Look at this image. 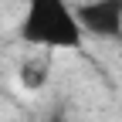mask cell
I'll list each match as a JSON object with an SVG mask.
<instances>
[{
    "instance_id": "6da1fadb",
    "label": "cell",
    "mask_w": 122,
    "mask_h": 122,
    "mask_svg": "<svg viewBox=\"0 0 122 122\" xmlns=\"http://www.w3.org/2000/svg\"><path fill=\"white\" fill-rule=\"evenodd\" d=\"M20 37L44 51H78L85 44V30L78 24V10L68 0H27Z\"/></svg>"
},
{
    "instance_id": "7a4b0ae2",
    "label": "cell",
    "mask_w": 122,
    "mask_h": 122,
    "mask_svg": "<svg viewBox=\"0 0 122 122\" xmlns=\"http://www.w3.org/2000/svg\"><path fill=\"white\" fill-rule=\"evenodd\" d=\"M78 24L85 34L115 37L122 34V0H95L78 10Z\"/></svg>"
},
{
    "instance_id": "3957f363",
    "label": "cell",
    "mask_w": 122,
    "mask_h": 122,
    "mask_svg": "<svg viewBox=\"0 0 122 122\" xmlns=\"http://www.w3.org/2000/svg\"><path fill=\"white\" fill-rule=\"evenodd\" d=\"M51 122H61V119H51Z\"/></svg>"
}]
</instances>
